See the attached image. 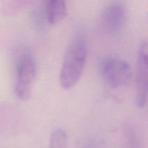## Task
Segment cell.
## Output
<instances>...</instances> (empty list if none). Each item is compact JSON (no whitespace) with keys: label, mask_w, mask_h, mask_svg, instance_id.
Segmentation results:
<instances>
[{"label":"cell","mask_w":148,"mask_h":148,"mask_svg":"<svg viewBox=\"0 0 148 148\" xmlns=\"http://www.w3.org/2000/svg\"><path fill=\"white\" fill-rule=\"evenodd\" d=\"M88 55V46L82 36L72 39L65 52L59 73V84L65 90L73 88L80 79Z\"/></svg>","instance_id":"obj_1"},{"label":"cell","mask_w":148,"mask_h":148,"mask_svg":"<svg viewBox=\"0 0 148 148\" xmlns=\"http://www.w3.org/2000/svg\"><path fill=\"white\" fill-rule=\"evenodd\" d=\"M37 77V64L30 52H25L19 57L16 69L14 92L21 101L30 97Z\"/></svg>","instance_id":"obj_2"},{"label":"cell","mask_w":148,"mask_h":148,"mask_svg":"<svg viewBox=\"0 0 148 148\" xmlns=\"http://www.w3.org/2000/svg\"><path fill=\"white\" fill-rule=\"evenodd\" d=\"M101 74L104 82L113 89L129 85L132 78L130 64L116 57L107 58L101 62Z\"/></svg>","instance_id":"obj_3"},{"label":"cell","mask_w":148,"mask_h":148,"mask_svg":"<svg viewBox=\"0 0 148 148\" xmlns=\"http://www.w3.org/2000/svg\"><path fill=\"white\" fill-rule=\"evenodd\" d=\"M147 42L142 41L138 50L137 72H136V104L144 107L147 104L148 95V59Z\"/></svg>","instance_id":"obj_4"},{"label":"cell","mask_w":148,"mask_h":148,"mask_svg":"<svg viewBox=\"0 0 148 148\" xmlns=\"http://www.w3.org/2000/svg\"><path fill=\"white\" fill-rule=\"evenodd\" d=\"M127 12L122 4L113 3L104 10L101 17V27L108 34H116L120 32L125 25Z\"/></svg>","instance_id":"obj_5"},{"label":"cell","mask_w":148,"mask_h":148,"mask_svg":"<svg viewBox=\"0 0 148 148\" xmlns=\"http://www.w3.org/2000/svg\"><path fill=\"white\" fill-rule=\"evenodd\" d=\"M45 10L49 23L55 26L66 17V0H45Z\"/></svg>","instance_id":"obj_6"},{"label":"cell","mask_w":148,"mask_h":148,"mask_svg":"<svg viewBox=\"0 0 148 148\" xmlns=\"http://www.w3.org/2000/svg\"><path fill=\"white\" fill-rule=\"evenodd\" d=\"M67 136L63 129H56L51 135L49 148H66Z\"/></svg>","instance_id":"obj_7"}]
</instances>
